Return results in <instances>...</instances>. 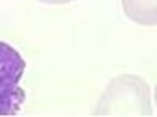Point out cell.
<instances>
[{
	"label": "cell",
	"mask_w": 157,
	"mask_h": 117,
	"mask_svg": "<svg viewBox=\"0 0 157 117\" xmlns=\"http://www.w3.org/2000/svg\"><path fill=\"white\" fill-rule=\"evenodd\" d=\"M95 114H137L151 115L149 86L139 76H116L97 102Z\"/></svg>",
	"instance_id": "cell-1"
},
{
	"label": "cell",
	"mask_w": 157,
	"mask_h": 117,
	"mask_svg": "<svg viewBox=\"0 0 157 117\" xmlns=\"http://www.w3.org/2000/svg\"><path fill=\"white\" fill-rule=\"evenodd\" d=\"M26 62L10 44L0 41V115L18 114L25 102V90L20 86Z\"/></svg>",
	"instance_id": "cell-2"
},
{
	"label": "cell",
	"mask_w": 157,
	"mask_h": 117,
	"mask_svg": "<svg viewBox=\"0 0 157 117\" xmlns=\"http://www.w3.org/2000/svg\"><path fill=\"white\" fill-rule=\"evenodd\" d=\"M126 16L142 26L157 24V0H123Z\"/></svg>",
	"instance_id": "cell-3"
},
{
	"label": "cell",
	"mask_w": 157,
	"mask_h": 117,
	"mask_svg": "<svg viewBox=\"0 0 157 117\" xmlns=\"http://www.w3.org/2000/svg\"><path fill=\"white\" fill-rule=\"evenodd\" d=\"M43 3H48V5H66V3H71L74 0H39Z\"/></svg>",
	"instance_id": "cell-4"
},
{
	"label": "cell",
	"mask_w": 157,
	"mask_h": 117,
	"mask_svg": "<svg viewBox=\"0 0 157 117\" xmlns=\"http://www.w3.org/2000/svg\"><path fill=\"white\" fill-rule=\"evenodd\" d=\"M155 101H157V88H155Z\"/></svg>",
	"instance_id": "cell-5"
}]
</instances>
